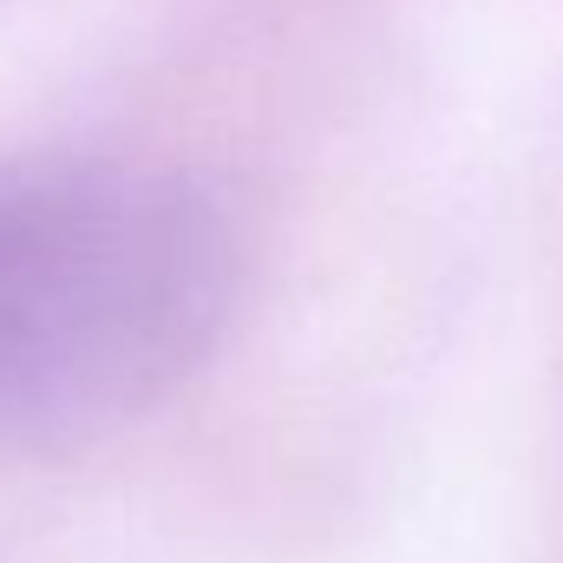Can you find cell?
Instances as JSON below:
<instances>
[{
  "instance_id": "6da1fadb",
  "label": "cell",
  "mask_w": 563,
  "mask_h": 563,
  "mask_svg": "<svg viewBox=\"0 0 563 563\" xmlns=\"http://www.w3.org/2000/svg\"><path fill=\"white\" fill-rule=\"evenodd\" d=\"M236 243L177 177L0 170V426L79 420L177 374L223 321Z\"/></svg>"
}]
</instances>
